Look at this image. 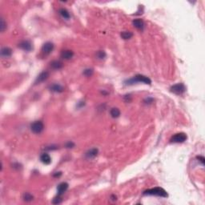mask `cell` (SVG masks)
Here are the masks:
<instances>
[{"instance_id": "obj_1", "label": "cell", "mask_w": 205, "mask_h": 205, "mask_svg": "<svg viewBox=\"0 0 205 205\" xmlns=\"http://www.w3.org/2000/svg\"><path fill=\"white\" fill-rule=\"evenodd\" d=\"M144 195H148V196H159V197H163V198H166L168 196L167 192L162 188H154L151 189H148V190H146L145 192H144Z\"/></svg>"}, {"instance_id": "obj_2", "label": "cell", "mask_w": 205, "mask_h": 205, "mask_svg": "<svg viewBox=\"0 0 205 205\" xmlns=\"http://www.w3.org/2000/svg\"><path fill=\"white\" fill-rule=\"evenodd\" d=\"M136 83H144L145 84H151V80L148 77L145 76V75H137L136 76L132 78V79H130L129 80L126 81V83L128 85H131V84H134Z\"/></svg>"}, {"instance_id": "obj_3", "label": "cell", "mask_w": 205, "mask_h": 205, "mask_svg": "<svg viewBox=\"0 0 205 205\" xmlns=\"http://www.w3.org/2000/svg\"><path fill=\"white\" fill-rule=\"evenodd\" d=\"M44 129V125L42 121H35L30 124V130L34 134H40Z\"/></svg>"}, {"instance_id": "obj_4", "label": "cell", "mask_w": 205, "mask_h": 205, "mask_svg": "<svg viewBox=\"0 0 205 205\" xmlns=\"http://www.w3.org/2000/svg\"><path fill=\"white\" fill-rule=\"evenodd\" d=\"M187 140V136L185 133L180 132V133H177V134H175L173 136L171 137V143H174V144H181V143H184Z\"/></svg>"}, {"instance_id": "obj_5", "label": "cell", "mask_w": 205, "mask_h": 205, "mask_svg": "<svg viewBox=\"0 0 205 205\" xmlns=\"http://www.w3.org/2000/svg\"><path fill=\"white\" fill-rule=\"evenodd\" d=\"M171 91L172 93H174L175 95H183L186 91V87L184 86V83H177L173 85L171 87Z\"/></svg>"}, {"instance_id": "obj_6", "label": "cell", "mask_w": 205, "mask_h": 205, "mask_svg": "<svg viewBox=\"0 0 205 205\" xmlns=\"http://www.w3.org/2000/svg\"><path fill=\"white\" fill-rule=\"evenodd\" d=\"M54 49V44L51 42H47L43 45L42 47V51L44 55H49L51 54Z\"/></svg>"}, {"instance_id": "obj_7", "label": "cell", "mask_w": 205, "mask_h": 205, "mask_svg": "<svg viewBox=\"0 0 205 205\" xmlns=\"http://www.w3.org/2000/svg\"><path fill=\"white\" fill-rule=\"evenodd\" d=\"M48 78H49V72H48V71H43V72L40 73L38 75V77L36 78L34 83H35V84L41 83H43V82L46 81Z\"/></svg>"}, {"instance_id": "obj_8", "label": "cell", "mask_w": 205, "mask_h": 205, "mask_svg": "<svg viewBox=\"0 0 205 205\" xmlns=\"http://www.w3.org/2000/svg\"><path fill=\"white\" fill-rule=\"evenodd\" d=\"M19 47L21 48L22 50H23V51H27V52H29L32 50V45H31L30 41H27V40L22 41L21 43L19 44Z\"/></svg>"}, {"instance_id": "obj_9", "label": "cell", "mask_w": 205, "mask_h": 205, "mask_svg": "<svg viewBox=\"0 0 205 205\" xmlns=\"http://www.w3.org/2000/svg\"><path fill=\"white\" fill-rule=\"evenodd\" d=\"M68 184L66 183V182H63V183L59 184L58 187H57V193H58V195L59 196H62L63 194H64L65 192H67V190L68 189Z\"/></svg>"}, {"instance_id": "obj_10", "label": "cell", "mask_w": 205, "mask_h": 205, "mask_svg": "<svg viewBox=\"0 0 205 205\" xmlns=\"http://www.w3.org/2000/svg\"><path fill=\"white\" fill-rule=\"evenodd\" d=\"M61 58L65 60H69L72 59L74 56V52L71 50H63L61 52Z\"/></svg>"}, {"instance_id": "obj_11", "label": "cell", "mask_w": 205, "mask_h": 205, "mask_svg": "<svg viewBox=\"0 0 205 205\" xmlns=\"http://www.w3.org/2000/svg\"><path fill=\"white\" fill-rule=\"evenodd\" d=\"M133 26L138 29V30H143L144 28V22L141 19H134L132 22Z\"/></svg>"}, {"instance_id": "obj_12", "label": "cell", "mask_w": 205, "mask_h": 205, "mask_svg": "<svg viewBox=\"0 0 205 205\" xmlns=\"http://www.w3.org/2000/svg\"><path fill=\"white\" fill-rule=\"evenodd\" d=\"M98 153H99L98 149L95 148V147H94V148H91V149L88 150V151L86 152L85 156L86 158L87 159H93L95 158V157H96V155H98Z\"/></svg>"}, {"instance_id": "obj_13", "label": "cell", "mask_w": 205, "mask_h": 205, "mask_svg": "<svg viewBox=\"0 0 205 205\" xmlns=\"http://www.w3.org/2000/svg\"><path fill=\"white\" fill-rule=\"evenodd\" d=\"M49 89L52 92H56V93H60V92H63V87L61 86L60 84H58V83H55V84H52L51 86H50Z\"/></svg>"}, {"instance_id": "obj_14", "label": "cell", "mask_w": 205, "mask_h": 205, "mask_svg": "<svg viewBox=\"0 0 205 205\" xmlns=\"http://www.w3.org/2000/svg\"><path fill=\"white\" fill-rule=\"evenodd\" d=\"M12 55V50L10 47H3L1 50V56L4 58L11 57Z\"/></svg>"}, {"instance_id": "obj_15", "label": "cell", "mask_w": 205, "mask_h": 205, "mask_svg": "<svg viewBox=\"0 0 205 205\" xmlns=\"http://www.w3.org/2000/svg\"><path fill=\"white\" fill-rule=\"evenodd\" d=\"M40 160L44 164H50L51 162V158L49 154L43 153L40 155Z\"/></svg>"}, {"instance_id": "obj_16", "label": "cell", "mask_w": 205, "mask_h": 205, "mask_svg": "<svg viewBox=\"0 0 205 205\" xmlns=\"http://www.w3.org/2000/svg\"><path fill=\"white\" fill-rule=\"evenodd\" d=\"M50 64H51V67L55 69V70H60V69H61L63 67V63L61 61H60V60H54Z\"/></svg>"}, {"instance_id": "obj_17", "label": "cell", "mask_w": 205, "mask_h": 205, "mask_svg": "<svg viewBox=\"0 0 205 205\" xmlns=\"http://www.w3.org/2000/svg\"><path fill=\"white\" fill-rule=\"evenodd\" d=\"M59 13H60V15L62 16V18H63L64 19H66V20H68L71 18V15H70V13H69V11L67 9L61 8L59 11Z\"/></svg>"}, {"instance_id": "obj_18", "label": "cell", "mask_w": 205, "mask_h": 205, "mask_svg": "<svg viewBox=\"0 0 205 205\" xmlns=\"http://www.w3.org/2000/svg\"><path fill=\"white\" fill-rule=\"evenodd\" d=\"M110 114H111V116L112 118L116 119V118L120 117V109L117 108V107H113V108H111V111H110Z\"/></svg>"}, {"instance_id": "obj_19", "label": "cell", "mask_w": 205, "mask_h": 205, "mask_svg": "<svg viewBox=\"0 0 205 205\" xmlns=\"http://www.w3.org/2000/svg\"><path fill=\"white\" fill-rule=\"evenodd\" d=\"M133 36V34L131 31H123L121 33V37L122 38H124L125 40L127 39H130Z\"/></svg>"}, {"instance_id": "obj_20", "label": "cell", "mask_w": 205, "mask_h": 205, "mask_svg": "<svg viewBox=\"0 0 205 205\" xmlns=\"http://www.w3.org/2000/svg\"><path fill=\"white\" fill-rule=\"evenodd\" d=\"M23 200L26 201V202H30V201L33 200V199H34V197L33 196L30 194V193H25L24 195H23Z\"/></svg>"}, {"instance_id": "obj_21", "label": "cell", "mask_w": 205, "mask_h": 205, "mask_svg": "<svg viewBox=\"0 0 205 205\" xmlns=\"http://www.w3.org/2000/svg\"><path fill=\"white\" fill-rule=\"evenodd\" d=\"M106 53L104 51H99L96 53V57L98 58L99 60H103L105 57H106Z\"/></svg>"}, {"instance_id": "obj_22", "label": "cell", "mask_w": 205, "mask_h": 205, "mask_svg": "<svg viewBox=\"0 0 205 205\" xmlns=\"http://www.w3.org/2000/svg\"><path fill=\"white\" fill-rule=\"evenodd\" d=\"M92 74H93V69L87 68V69H85V70L83 71V75L87 77L91 76Z\"/></svg>"}, {"instance_id": "obj_23", "label": "cell", "mask_w": 205, "mask_h": 205, "mask_svg": "<svg viewBox=\"0 0 205 205\" xmlns=\"http://www.w3.org/2000/svg\"><path fill=\"white\" fill-rule=\"evenodd\" d=\"M62 202V198H61V196H57L56 197H55L54 199H53V200H52V204H59Z\"/></svg>"}, {"instance_id": "obj_24", "label": "cell", "mask_w": 205, "mask_h": 205, "mask_svg": "<svg viewBox=\"0 0 205 205\" xmlns=\"http://www.w3.org/2000/svg\"><path fill=\"white\" fill-rule=\"evenodd\" d=\"M7 29V23L5 22V20L3 18L1 19V31L4 32L5 30Z\"/></svg>"}, {"instance_id": "obj_25", "label": "cell", "mask_w": 205, "mask_h": 205, "mask_svg": "<svg viewBox=\"0 0 205 205\" xmlns=\"http://www.w3.org/2000/svg\"><path fill=\"white\" fill-rule=\"evenodd\" d=\"M74 147H75V144L73 142H71V141H69V142H67L66 144V147L67 148H72Z\"/></svg>"}, {"instance_id": "obj_26", "label": "cell", "mask_w": 205, "mask_h": 205, "mask_svg": "<svg viewBox=\"0 0 205 205\" xmlns=\"http://www.w3.org/2000/svg\"><path fill=\"white\" fill-rule=\"evenodd\" d=\"M196 158L197 159H199V161H200L203 165L204 164V158L203 156H200H200H197Z\"/></svg>"}, {"instance_id": "obj_27", "label": "cell", "mask_w": 205, "mask_h": 205, "mask_svg": "<svg viewBox=\"0 0 205 205\" xmlns=\"http://www.w3.org/2000/svg\"><path fill=\"white\" fill-rule=\"evenodd\" d=\"M61 175H62V172H60H60H56V173L53 175V176H54V177H60Z\"/></svg>"}]
</instances>
